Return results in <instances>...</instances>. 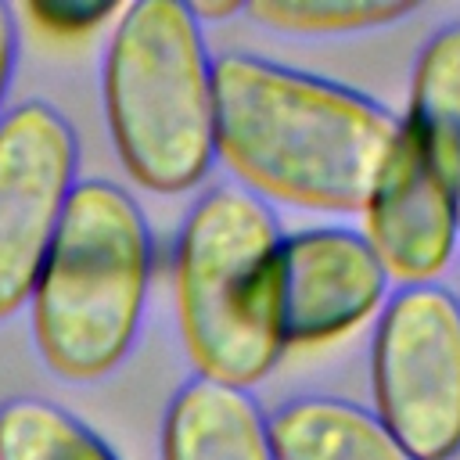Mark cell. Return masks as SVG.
<instances>
[{
  "label": "cell",
  "instance_id": "obj_1",
  "mask_svg": "<svg viewBox=\"0 0 460 460\" xmlns=\"http://www.w3.org/2000/svg\"><path fill=\"white\" fill-rule=\"evenodd\" d=\"M216 158L266 205L363 212L402 115L259 54L216 58Z\"/></svg>",
  "mask_w": 460,
  "mask_h": 460
},
{
  "label": "cell",
  "instance_id": "obj_2",
  "mask_svg": "<svg viewBox=\"0 0 460 460\" xmlns=\"http://www.w3.org/2000/svg\"><path fill=\"white\" fill-rule=\"evenodd\" d=\"M155 273L144 208L111 180H79L29 295L32 345L68 385L111 377L133 352Z\"/></svg>",
  "mask_w": 460,
  "mask_h": 460
},
{
  "label": "cell",
  "instance_id": "obj_3",
  "mask_svg": "<svg viewBox=\"0 0 460 460\" xmlns=\"http://www.w3.org/2000/svg\"><path fill=\"white\" fill-rule=\"evenodd\" d=\"M280 223L237 183L205 187L172 252L176 327L198 377L248 388L284 356Z\"/></svg>",
  "mask_w": 460,
  "mask_h": 460
},
{
  "label": "cell",
  "instance_id": "obj_4",
  "mask_svg": "<svg viewBox=\"0 0 460 460\" xmlns=\"http://www.w3.org/2000/svg\"><path fill=\"white\" fill-rule=\"evenodd\" d=\"M216 58L183 0L122 4L101 65L111 147L151 194L194 190L216 162Z\"/></svg>",
  "mask_w": 460,
  "mask_h": 460
},
{
  "label": "cell",
  "instance_id": "obj_5",
  "mask_svg": "<svg viewBox=\"0 0 460 460\" xmlns=\"http://www.w3.org/2000/svg\"><path fill=\"white\" fill-rule=\"evenodd\" d=\"M377 420L417 456H460V298L446 284L395 288L374 316Z\"/></svg>",
  "mask_w": 460,
  "mask_h": 460
},
{
  "label": "cell",
  "instance_id": "obj_6",
  "mask_svg": "<svg viewBox=\"0 0 460 460\" xmlns=\"http://www.w3.org/2000/svg\"><path fill=\"white\" fill-rule=\"evenodd\" d=\"M79 183V137L50 101L0 115V323L29 305L47 248Z\"/></svg>",
  "mask_w": 460,
  "mask_h": 460
},
{
  "label": "cell",
  "instance_id": "obj_7",
  "mask_svg": "<svg viewBox=\"0 0 460 460\" xmlns=\"http://www.w3.org/2000/svg\"><path fill=\"white\" fill-rule=\"evenodd\" d=\"M359 216V234L392 284H438L460 241V201L413 119L402 115L399 140Z\"/></svg>",
  "mask_w": 460,
  "mask_h": 460
},
{
  "label": "cell",
  "instance_id": "obj_8",
  "mask_svg": "<svg viewBox=\"0 0 460 460\" xmlns=\"http://www.w3.org/2000/svg\"><path fill=\"white\" fill-rule=\"evenodd\" d=\"M392 280L367 237L349 226H309L280 241V334L291 345L345 338L381 313Z\"/></svg>",
  "mask_w": 460,
  "mask_h": 460
},
{
  "label": "cell",
  "instance_id": "obj_9",
  "mask_svg": "<svg viewBox=\"0 0 460 460\" xmlns=\"http://www.w3.org/2000/svg\"><path fill=\"white\" fill-rule=\"evenodd\" d=\"M162 460H277L270 420L248 388L187 377L162 413Z\"/></svg>",
  "mask_w": 460,
  "mask_h": 460
},
{
  "label": "cell",
  "instance_id": "obj_10",
  "mask_svg": "<svg viewBox=\"0 0 460 460\" xmlns=\"http://www.w3.org/2000/svg\"><path fill=\"white\" fill-rule=\"evenodd\" d=\"M270 420L277 460H417L374 410L338 395H295Z\"/></svg>",
  "mask_w": 460,
  "mask_h": 460
},
{
  "label": "cell",
  "instance_id": "obj_11",
  "mask_svg": "<svg viewBox=\"0 0 460 460\" xmlns=\"http://www.w3.org/2000/svg\"><path fill=\"white\" fill-rule=\"evenodd\" d=\"M406 119L420 126L460 201V22L431 32L410 75Z\"/></svg>",
  "mask_w": 460,
  "mask_h": 460
},
{
  "label": "cell",
  "instance_id": "obj_12",
  "mask_svg": "<svg viewBox=\"0 0 460 460\" xmlns=\"http://www.w3.org/2000/svg\"><path fill=\"white\" fill-rule=\"evenodd\" d=\"M0 460H119V456L72 410L40 395H11L0 402Z\"/></svg>",
  "mask_w": 460,
  "mask_h": 460
},
{
  "label": "cell",
  "instance_id": "obj_13",
  "mask_svg": "<svg viewBox=\"0 0 460 460\" xmlns=\"http://www.w3.org/2000/svg\"><path fill=\"white\" fill-rule=\"evenodd\" d=\"M417 14V4L395 0H252L244 18L284 36H352L388 29Z\"/></svg>",
  "mask_w": 460,
  "mask_h": 460
},
{
  "label": "cell",
  "instance_id": "obj_14",
  "mask_svg": "<svg viewBox=\"0 0 460 460\" xmlns=\"http://www.w3.org/2000/svg\"><path fill=\"white\" fill-rule=\"evenodd\" d=\"M32 18H40L43 25H50L54 32H86L97 22H104L108 14H119V7L86 0V4H68V0H47V4H32L29 7Z\"/></svg>",
  "mask_w": 460,
  "mask_h": 460
},
{
  "label": "cell",
  "instance_id": "obj_15",
  "mask_svg": "<svg viewBox=\"0 0 460 460\" xmlns=\"http://www.w3.org/2000/svg\"><path fill=\"white\" fill-rule=\"evenodd\" d=\"M18 68V18L11 11V4L0 0V115H4V101L11 90Z\"/></svg>",
  "mask_w": 460,
  "mask_h": 460
},
{
  "label": "cell",
  "instance_id": "obj_16",
  "mask_svg": "<svg viewBox=\"0 0 460 460\" xmlns=\"http://www.w3.org/2000/svg\"><path fill=\"white\" fill-rule=\"evenodd\" d=\"M187 11L194 14L198 25H205V22H226V18L244 14V0H190Z\"/></svg>",
  "mask_w": 460,
  "mask_h": 460
}]
</instances>
